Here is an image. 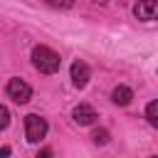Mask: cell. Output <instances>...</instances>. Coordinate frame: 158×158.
<instances>
[{
    "mask_svg": "<svg viewBox=\"0 0 158 158\" xmlns=\"http://www.w3.org/2000/svg\"><path fill=\"white\" fill-rule=\"evenodd\" d=\"M32 64H35V69L42 72V74H54V72L59 69V64H62V57H59L54 49H49V47H44V44H37V47L32 49Z\"/></svg>",
    "mask_w": 158,
    "mask_h": 158,
    "instance_id": "obj_1",
    "label": "cell"
},
{
    "mask_svg": "<svg viewBox=\"0 0 158 158\" xmlns=\"http://www.w3.org/2000/svg\"><path fill=\"white\" fill-rule=\"evenodd\" d=\"M133 15L136 20H143V22L158 20V0H138L133 5Z\"/></svg>",
    "mask_w": 158,
    "mask_h": 158,
    "instance_id": "obj_4",
    "label": "cell"
},
{
    "mask_svg": "<svg viewBox=\"0 0 158 158\" xmlns=\"http://www.w3.org/2000/svg\"><path fill=\"white\" fill-rule=\"evenodd\" d=\"M35 158H54V153H52L49 148H44V151H40V153H37Z\"/></svg>",
    "mask_w": 158,
    "mask_h": 158,
    "instance_id": "obj_12",
    "label": "cell"
},
{
    "mask_svg": "<svg viewBox=\"0 0 158 158\" xmlns=\"http://www.w3.org/2000/svg\"><path fill=\"white\" fill-rule=\"evenodd\" d=\"M151 158H158V156H151Z\"/></svg>",
    "mask_w": 158,
    "mask_h": 158,
    "instance_id": "obj_14",
    "label": "cell"
},
{
    "mask_svg": "<svg viewBox=\"0 0 158 158\" xmlns=\"http://www.w3.org/2000/svg\"><path fill=\"white\" fill-rule=\"evenodd\" d=\"M47 121L40 116V114H27L25 116V138L30 143H40L44 136H47Z\"/></svg>",
    "mask_w": 158,
    "mask_h": 158,
    "instance_id": "obj_2",
    "label": "cell"
},
{
    "mask_svg": "<svg viewBox=\"0 0 158 158\" xmlns=\"http://www.w3.org/2000/svg\"><path fill=\"white\" fill-rule=\"evenodd\" d=\"M0 116H2V121H0V128L5 131V128L10 126V111H7V106H0Z\"/></svg>",
    "mask_w": 158,
    "mask_h": 158,
    "instance_id": "obj_11",
    "label": "cell"
},
{
    "mask_svg": "<svg viewBox=\"0 0 158 158\" xmlns=\"http://www.w3.org/2000/svg\"><path fill=\"white\" fill-rule=\"evenodd\" d=\"M131 99H133V91H131L126 84H118V86L111 91V101H114L116 106H128Z\"/></svg>",
    "mask_w": 158,
    "mask_h": 158,
    "instance_id": "obj_7",
    "label": "cell"
},
{
    "mask_svg": "<svg viewBox=\"0 0 158 158\" xmlns=\"http://www.w3.org/2000/svg\"><path fill=\"white\" fill-rule=\"evenodd\" d=\"M5 96L12 99L15 104H27L30 96H32V86L27 81H22L20 77H12L7 84H5Z\"/></svg>",
    "mask_w": 158,
    "mask_h": 158,
    "instance_id": "obj_3",
    "label": "cell"
},
{
    "mask_svg": "<svg viewBox=\"0 0 158 158\" xmlns=\"http://www.w3.org/2000/svg\"><path fill=\"white\" fill-rule=\"evenodd\" d=\"M146 121H148L153 128H158V99L146 106Z\"/></svg>",
    "mask_w": 158,
    "mask_h": 158,
    "instance_id": "obj_8",
    "label": "cell"
},
{
    "mask_svg": "<svg viewBox=\"0 0 158 158\" xmlns=\"http://www.w3.org/2000/svg\"><path fill=\"white\" fill-rule=\"evenodd\" d=\"M49 7H62V10H69L74 5V0H44Z\"/></svg>",
    "mask_w": 158,
    "mask_h": 158,
    "instance_id": "obj_9",
    "label": "cell"
},
{
    "mask_svg": "<svg viewBox=\"0 0 158 158\" xmlns=\"http://www.w3.org/2000/svg\"><path fill=\"white\" fill-rule=\"evenodd\" d=\"M94 141L101 143V146L109 143V131H106V128H96V131H94Z\"/></svg>",
    "mask_w": 158,
    "mask_h": 158,
    "instance_id": "obj_10",
    "label": "cell"
},
{
    "mask_svg": "<svg viewBox=\"0 0 158 158\" xmlns=\"http://www.w3.org/2000/svg\"><path fill=\"white\" fill-rule=\"evenodd\" d=\"M69 74H72V84L77 86V89H84L86 84H89V77H91V72H89V67L81 62V59H77L74 64H72V69H69Z\"/></svg>",
    "mask_w": 158,
    "mask_h": 158,
    "instance_id": "obj_5",
    "label": "cell"
},
{
    "mask_svg": "<svg viewBox=\"0 0 158 158\" xmlns=\"http://www.w3.org/2000/svg\"><path fill=\"white\" fill-rule=\"evenodd\" d=\"M0 156H2V158H7V156H10V146H2V151H0Z\"/></svg>",
    "mask_w": 158,
    "mask_h": 158,
    "instance_id": "obj_13",
    "label": "cell"
},
{
    "mask_svg": "<svg viewBox=\"0 0 158 158\" xmlns=\"http://www.w3.org/2000/svg\"><path fill=\"white\" fill-rule=\"evenodd\" d=\"M72 118H74V123H79V126H89V123H94L96 111H94L89 104H79V106H74Z\"/></svg>",
    "mask_w": 158,
    "mask_h": 158,
    "instance_id": "obj_6",
    "label": "cell"
}]
</instances>
